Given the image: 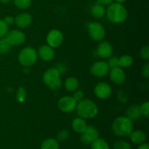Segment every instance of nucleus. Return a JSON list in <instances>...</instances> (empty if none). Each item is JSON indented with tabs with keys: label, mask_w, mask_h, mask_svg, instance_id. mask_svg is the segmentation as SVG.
I'll return each mask as SVG.
<instances>
[{
	"label": "nucleus",
	"mask_w": 149,
	"mask_h": 149,
	"mask_svg": "<svg viewBox=\"0 0 149 149\" xmlns=\"http://www.w3.org/2000/svg\"><path fill=\"white\" fill-rule=\"evenodd\" d=\"M106 14L109 20L113 23H123L127 17L126 8L122 4L116 2L109 4Z\"/></svg>",
	"instance_id": "nucleus-1"
},
{
	"label": "nucleus",
	"mask_w": 149,
	"mask_h": 149,
	"mask_svg": "<svg viewBox=\"0 0 149 149\" xmlns=\"http://www.w3.org/2000/svg\"><path fill=\"white\" fill-rule=\"evenodd\" d=\"M77 113L83 119H92L95 117L98 113L97 105L92 100L85 99L79 102L76 106Z\"/></svg>",
	"instance_id": "nucleus-2"
},
{
	"label": "nucleus",
	"mask_w": 149,
	"mask_h": 149,
	"mask_svg": "<svg viewBox=\"0 0 149 149\" xmlns=\"http://www.w3.org/2000/svg\"><path fill=\"white\" fill-rule=\"evenodd\" d=\"M132 130L133 124L127 116H119L112 124V131L117 136H128Z\"/></svg>",
	"instance_id": "nucleus-3"
},
{
	"label": "nucleus",
	"mask_w": 149,
	"mask_h": 149,
	"mask_svg": "<svg viewBox=\"0 0 149 149\" xmlns=\"http://www.w3.org/2000/svg\"><path fill=\"white\" fill-rule=\"evenodd\" d=\"M43 81L45 84L51 90H58L62 84L61 73L56 68H49L44 74Z\"/></svg>",
	"instance_id": "nucleus-4"
},
{
	"label": "nucleus",
	"mask_w": 149,
	"mask_h": 149,
	"mask_svg": "<svg viewBox=\"0 0 149 149\" xmlns=\"http://www.w3.org/2000/svg\"><path fill=\"white\" fill-rule=\"evenodd\" d=\"M38 54L36 49L33 47H25L22 49L18 55V61L22 65L26 67L33 65L36 62Z\"/></svg>",
	"instance_id": "nucleus-5"
},
{
	"label": "nucleus",
	"mask_w": 149,
	"mask_h": 149,
	"mask_svg": "<svg viewBox=\"0 0 149 149\" xmlns=\"http://www.w3.org/2000/svg\"><path fill=\"white\" fill-rule=\"evenodd\" d=\"M87 30L90 37L95 41H100L104 38L106 31L103 25L97 22H90L87 25Z\"/></svg>",
	"instance_id": "nucleus-6"
},
{
	"label": "nucleus",
	"mask_w": 149,
	"mask_h": 149,
	"mask_svg": "<svg viewBox=\"0 0 149 149\" xmlns=\"http://www.w3.org/2000/svg\"><path fill=\"white\" fill-rule=\"evenodd\" d=\"M5 39L12 46H18L24 43L26 41V35L20 30H13L7 32Z\"/></svg>",
	"instance_id": "nucleus-7"
},
{
	"label": "nucleus",
	"mask_w": 149,
	"mask_h": 149,
	"mask_svg": "<svg viewBox=\"0 0 149 149\" xmlns=\"http://www.w3.org/2000/svg\"><path fill=\"white\" fill-rule=\"evenodd\" d=\"M77 102L71 96L62 97L58 103V106L61 111L64 113H70L76 109Z\"/></svg>",
	"instance_id": "nucleus-8"
},
{
	"label": "nucleus",
	"mask_w": 149,
	"mask_h": 149,
	"mask_svg": "<svg viewBox=\"0 0 149 149\" xmlns=\"http://www.w3.org/2000/svg\"><path fill=\"white\" fill-rule=\"evenodd\" d=\"M63 41V35L61 31L53 29L47 33V45L51 47H58L60 45H61Z\"/></svg>",
	"instance_id": "nucleus-9"
},
{
	"label": "nucleus",
	"mask_w": 149,
	"mask_h": 149,
	"mask_svg": "<svg viewBox=\"0 0 149 149\" xmlns=\"http://www.w3.org/2000/svg\"><path fill=\"white\" fill-rule=\"evenodd\" d=\"M109 70L110 68L107 63L105 61H97L91 66L90 72L95 77H103L109 74Z\"/></svg>",
	"instance_id": "nucleus-10"
},
{
	"label": "nucleus",
	"mask_w": 149,
	"mask_h": 149,
	"mask_svg": "<svg viewBox=\"0 0 149 149\" xmlns=\"http://www.w3.org/2000/svg\"><path fill=\"white\" fill-rule=\"evenodd\" d=\"M99 138V132L95 127L87 126L85 130L81 133V141L84 144H91Z\"/></svg>",
	"instance_id": "nucleus-11"
},
{
	"label": "nucleus",
	"mask_w": 149,
	"mask_h": 149,
	"mask_svg": "<svg viewBox=\"0 0 149 149\" xmlns=\"http://www.w3.org/2000/svg\"><path fill=\"white\" fill-rule=\"evenodd\" d=\"M95 94L100 99H107L110 97L112 89L109 84L106 82H100L95 87Z\"/></svg>",
	"instance_id": "nucleus-12"
},
{
	"label": "nucleus",
	"mask_w": 149,
	"mask_h": 149,
	"mask_svg": "<svg viewBox=\"0 0 149 149\" xmlns=\"http://www.w3.org/2000/svg\"><path fill=\"white\" fill-rule=\"evenodd\" d=\"M109 76H110L111 80L116 84H123L126 79L125 71L119 66L111 68Z\"/></svg>",
	"instance_id": "nucleus-13"
},
{
	"label": "nucleus",
	"mask_w": 149,
	"mask_h": 149,
	"mask_svg": "<svg viewBox=\"0 0 149 149\" xmlns=\"http://www.w3.org/2000/svg\"><path fill=\"white\" fill-rule=\"evenodd\" d=\"M97 53L102 58H110L113 53V47L107 41H103L97 47Z\"/></svg>",
	"instance_id": "nucleus-14"
},
{
	"label": "nucleus",
	"mask_w": 149,
	"mask_h": 149,
	"mask_svg": "<svg viewBox=\"0 0 149 149\" xmlns=\"http://www.w3.org/2000/svg\"><path fill=\"white\" fill-rule=\"evenodd\" d=\"M38 55L41 59L45 61H49L53 59L55 56V51L53 48L51 47L49 45H42L39 48L37 52Z\"/></svg>",
	"instance_id": "nucleus-15"
},
{
	"label": "nucleus",
	"mask_w": 149,
	"mask_h": 149,
	"mask_svg": "<svg viewBox=\"0 0 149 149\" xmlns=\"http://www.w3.org/2000/svg\"><path fill=\"white\" fill-rule=\"evenodd\" d=\"M15 23L17 27L20 29H26L32 23V16L27 13L19 14L15 18Z\"/></svg>",
	"instance_id": "nucleus-16"
},
{
	"label": "nucleus",
	"mask_w": 149,
	"mask_h": 149,
	"mask_svg": "<svg viewBox=\"0 0 149 149\" xmlns=\"http://www.w3.org/2000/svg\"><path fill=\"white\" fill-rule=\"evenodd\" d=\"M141 116H142V114H141L140 106H137V105L130 106L127 111V117L130 119L132 122L139 119L141 117Z\"/></svg>",
	"instance_id": "nucleus-17"
},
{
	"label": "nucleus",
	"mask_w": 149,
	"mask_h": 149,
	"mask_svg": "<svg viewBox=\"0 0 149 149\" xmlns=\"http://www.w3.org/2000/svg\"><path fill=\"white\" fill-rule=\"evenodd\" d=\"M130 138L133 143L141 144L146 140V135L142 130H132L130 134Z\"/></svg>",
	"instance_id": "nucleus-18"
},
{
	"label": "nucleus",
	"mask_w": 149,
	"mask_h": 149,
	"mask_svg": "<svg viewBox=\"0 0 149 149\" xmlns=\"http://www.w3.org/2000/svg\"><path fill=\"white\" fill-rule=\"evenodd\" d=\"M87 125L83 118H76L72 122V128L77 133H82L87 128Z\"/></svg>",
	"instance_id": "nucleus-19"
},
{
	"label": "nucleus",
	"mask_w": 149,
	"mask_h": 149,
	"mask_svg": "<svg viewBox=\"0 0 149 149\" xmlns=\"http://www.w3.org/2000/svg\"><path fill=\"white\" fill-rule=\"evenodd\" d=\"M90 12L93 17L96 18H100L106 14V9H105L104 5L98 2H95L92 6Z\"/></svg>",
	"instance_id": "nucleus-20"
},
{
	"label": "nucleus",
	"mask_w": 149,
	"mask_h": 149,
	"mask_svg": "<svg viewBox=\"0 0 149 149\" xmlns=\"http://www.w3.org/2000/svg\"><path fill=\"white\" fill-rule=\"evenodd\" d=\"M79 81L75 77H69L65 81V88L69 92H74L78 89Z\"/></svg>",
	"instance_id": "nucleus-21"
},
{
	"label": "nucleus",
	"mask_w": 149,
	"mask_h": 149,
	"mask_svg": "<svg viewBox=\"0 0 149 149\" xmlns=\"http://www.w3.org/2000/svg\"><path fill=\"white\" fill-rule=\"evenodd\" d=\"M41 149H59V143L55 138H47L42 142Z\"/></svg>",
	"instance_id": "nucleus-22"
},
{
	"label": "nucleus",
	"mask_w": 149,
	"mask_h": 149,
	"mask_svg": "<svg viewBox=\"0 0 149 149\" xmlns=\"http://www.w3.org/2000/svg\"><path fill=\"white\" fill-rule=\"evenodd\" d=\"M133 63V58L131 55H124L119 58V66L121 68H128Z\"/></svg>",
	"instance_id": "nucleus-23"
},
{
	"label": "nucleus",
	"mask_w": 149,
	"mask_h": 149,
	"mask_svg": "<svg viewBox=\"0 0 149 149\" xmlns=\"http://www.w3.org/2000/svg\"><path fill=\"white\" fill-rule=\"evenodd\" d=\"M91 149H110V147L104 139L98 138L91 143Z\"/></svg>",
	"instance_id": "nucleus-24"
},
{
	"label": "nucleus",
	"mask_w": 149,
	"mask_h": 149,
	"mask_svg": "<svg viewBox=\"0 0 149 149\" xmlns=\"http://www.w3.org/2000/svg\"><path fill=\"white\" fill-rule=\"evenodd\" d=\"M12 45L5 39V37L0 38V54L5 55L10 51Z\"/></svg>",
	"instance_id": "nucleus-25"
},
{
	"label": "nucleus",
	"mask_w": 149,
	"mask_h": 149,
	"mask_svg": "<svg viewBox=\"0 0 149 149\" xmlns=\"http://www.w3.org/2000/svg\"><path fill=\"white\" fill-rule=\"evenodd\" d=\"M114 149H131V145L126 141L119 140L117 141L113 145Z\"/></svg>",
	"instance_id": "nucleus-26"
},
{
	"label": "nucleus",
	"mask_w": 149,
	"mask_h": 149,
	"mask_svg": "<svg viewBox=\"0 0 149 149\" xmlns=\"http://www.w3.org/2000/svg\"><path fill=\"white\" fill-rule=\"evenodd\" d=\"M14 3L17 8L25 10L30 6L31 0H14Z\"/></svg>",
	"instance_id": "nucleus-27"
},
{
	"label": "nucleus",
	"mask_w": 149,
	"mask_h": 149,
	"mask_svg": "<svg viewBox=\"0 0 149 149\" xmlns=\"http://www.w3.org/2000/svg\"><path fill=\"white\" fill-rule=\"evenodd\" d=\"M8 31L9 26L4 21V20L0 19V38L4 37Z\"/></svg>",
	"instance_id": "nucleus-28"
},
{
	"label": "nucleus",
	"mask_w": 149,
	"mask_h": 149,
	"mask_svg": "<svg viewBox=\"0 0 149 149\" xmlns=\"http://www.w3.org/2000/svg\"><path fill=\"white\" fill-rule=\"evenodd\" d=\"M26 97V92L23 87H19L17 91V100L19 103H23L25 101Z\"/></svg>",
	"instance_id": "nucleus-29"
},
{
	"label": "nucleus",
	"mask_w": 149,
	"mask_h": 149,
	"mask_svg": "<svg viewBox=\"0 0 149 149\" xmlns=\"http://www.w3.org/2000/svg\"><path fill=\"white\" fill-rule=\"evenodd\" d=\"M69 138V132L66 130H62L59 131L57 135V139L59 141H65Z\"/></svg>",
	"instance_id": "nucleus-30"
},
{
	"label": "nucleus",
	"mask_w": 149,
	"mask_h": 149,
	"mask_svg": "<svg viewBox=\"0 0 149 149\" xmlns=\"http://www.w3.org/2000/svg\"><path fill=\"white\" fill-rule=\"evenodd\" d=\"M108 65H109V68H113L115 67L119 66V58L117 56H111L109 58V61H108Z\"/></svg>",
	"instance_id": "nucleus-31"
},
{
	"label": "nucleus",
	"mask_w": 149,
	"mask_h": 149,
	"mask_svg": "<svg viewBox=\"0 0 149 149\" xmlns=\"http://www.w3.org/2000/svg\"><path fill=\"white\" fill-rule=\"evenodd\" d=\"M140 109H141L142 116H146V117H148L149 116V103L148 101L143 103L142 105L140 106Z\"/></svg>",
	"instance_id": "nucleus-32"
},
{
	"label": "nucleus",
	"mask_w": 149,
	"mask_h": 149,
	"mask_svg": "<svg viewBox=\"0 0 149 149\" xmlns=\"http://www.w3.org/2000/svg\"><path fill=\"white\" fill-rule=\"evenodd\" d=\"M141 57L144 60H148L149 59V47L148 45H146L145 47H142L141 49Z\"/></svg>",
	"instance_id": "nucleus-33"
},
{
	"label": "nucleus",
	"mask_w": 149,
	"mask_h": 149,
	"mask_svg": "<svg viewBox=\"0 0 149 149\" xmlns=\"http://www.w3.org/2000/svg\"><path fill=\"white\" fill-rule=\"evenodd\" d=\"M74 92L75 93H74L73 97H74V99L76 101L79 102L81 100H83V98H84V93L81 90H76Z\"/></svg>",
	"instance_id": "nucleus-34"
},
{
	"label": "nucleus",
	"mask_w": 149,
	"mask_h": 149,
	"mask_svg": "<svg viewBox=\"0 0 149 149\" xmlns=\"http://www.w3.org/2000/svg\"><path fill=\"white\" fill-rule=\"evenodd\" d=\"M142 74L146 78L149 77V64L146 63V65H143L142 69Z\"/></svg>",
	"instance_id": "nucleus-35"
},
{
	"label": "nucleus",
	"mask_w": 149,
	"mask_h": 149,
	"mask_svg": "<svg viewBox=\"0 0 149 149\" xmlns=\"http://www.w3.org/2000/svg\"><path fill=\"white\" fill-rule=\"evenodd\" d=\"M4 21L7 23L8 26L10 25H13L15 23V17H12V16H6L4 19Z\"/></svg>",
	"instance_id": "nucleus-36"
},
{
	"label": "nucleus",
	"mask_w": 149,
	"mask_h": 149,
	"mask_svg": "<svg viewBox=\"0 0 149 149\" xmlns=\"http://www.w3.org/2000/svg\"><path fill=\"white\" fill-rule=\"evenodd\" d=\"M113 1V0H97V2L103 4V5H109Z\"/></svg>",
	"instance_id": "nucleus-37"
},
{
	"label": "nucleus",
	"mask_w": 149,
	"mask_h": 149,
	"mask_svg": "<svg viewBox=\"0 0 149 149\" xmlns=\"http://www.w3.org/2000/svg\"><path fill=\"white\" fill-rule=\"evenodd\" d=\"M138 149H149V145L148 143H141L139 146Z\"/></svg>",
	"instance_id": "nucleus-38"
},
{
	"label": "nucleus",
	"mask_w": 149,
	"mask_h": 149,
	"mask_svg": "<svg viewBox=\"0 0 149 149\" xmlns=\"http://www.w3.org/2000/svg\"><path fill=\"white\" fill-rule=\"evenodd\" d=\"M10 1H11V0H0V2L3 3V4H7Z\"/></svg>",
	"instance_id": "nucleus-39"
},
{
	"label": "nucleus",
	"mask_w": 149,
	"mask_h": 149,
	"mask_svg": "<svg viewBox=\"0 0 149 149\" xmlns=\"http://www.w3.org/2000/svg\"><path fill=\"white\" fill-rule=\"evenodd\" d=\"M116 3H119V4H122V3L125 2L126 0H115Z\"/></svg>",
	"instance_id": "nucleus-40"
}]
</instances>
